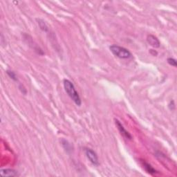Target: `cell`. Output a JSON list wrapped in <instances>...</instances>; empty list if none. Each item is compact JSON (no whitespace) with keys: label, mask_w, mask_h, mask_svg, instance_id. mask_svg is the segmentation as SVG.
I'll use <instances>...</instances> for the list:
<instances>
[{"label":"cell","mask_w":177,"mask_h":177,"mask_svg":"<svg viewBox=\"0 0 177 177\" xmlns=\"http://www.w3.org/2000/svg\"><path fill=\"white\" fill-rule=\"evenodd\" d=\"M61 143L63 148L64 149L65 151H66L67 153H70V152H72V146L68 141H67V140L65 139H62V140Z\"/></svg>","instance_id":"ba28073f"},{"label":"cell","mask_w":177,"mask_h":177,"mask_svg":"<svg viewBox=\"0 0 177 177\" xmlns=\"http://www.w3.org/2000/svg\"><path fill=\"white\" fill-rule=\"evenodd\" d=\"M84 153H85L86 158H88V160L91 164H93L94 166H98L100 165L98 156L93 150L90 148H85L84 149Z\"/></svg>","instance_id":"3957f363"},{"label":"cell","mask_w":177,"mask_h":177,"mask_svg":"<svg viewBox=\"0 0 177 177\" xmlns=\"http://www.w3.org/2000/svg\"><path fill=\"white\" fill-rule=\"evenodd\" d=\"M167 63L169 64V65H171V66L174 67H177V62H176V60H175L174 58H167Z\"/></svg>","instance_id":"8fae6325"},{"label":"cell","mask_w":177,"mask_h":177,"mask_svg":"<svg viewBox=\"0 0 177 177\" xmlns=\"http://www.w3.org/2000/svg\"><path fill=\"white\" fill-rule=\"evenodd\" d=\"M19 89L20 90V91L22 92L23 94H24V95L26 94V92H27V91H26V89H25V87H24V86L22 85V84H19Z\"/></svg>","instance_id":"7c38bea8"},{"label":"cell","mask_w":177,"mask_h":177,"mask_svg":"<svg viewBox=\"0 0 177 177\" xmlns=\"http://www.w3.org/2000/svg\"><path fill=\"white\" fill-rule=\"evenodd\" d=\"M150 54H151L152 56H156L157 54H158L157 51H156L155 50H154V49H150Z\"/></svg>","instance_id":"4fadbf2b"},{"label":"cell","mask_w":177,"mask_h":177,"mask_svg":"<svg viewBox=\"0 0 177 177\" xmlns=\"http://www.w3.org/2000/svg\"><path fill=\"white\" fill-rule=\"evenodd\" d=\"M115 123H116V127H117L118 131L120 132V134H121V135L123 136L124 138H125V139H128V140L132 139V136L131 135L130 132H127V131L125 130V127H124V126L122 125V123H120L119 120L116 119L115 120Z\"/></svg>","instance_id":"277c9868"},{"label":"cell","mask_w":177,"mask_h":177,"mask_svg":"<svg viewBox=\"0 0 177 177\" xmlns=\"http://www.w3.org/2000/svg\"><path fill=\"white\" fill-rule=\"evenodd\" d=\"M63 85L67 95L73 100L74 103L77 106H78V107L81 106V104H82L81 98L80 97L78 91H76L75 86H74V84L72 83V82H71L69 80L64 79L63 80Z\"/></svg>","instance_id":"6da1fadb"},{"label":"cell","mask_w":177,"mask_h":177,"mask_svg":"<svg viewBox=\"0 0 177 177\" xmlns=\"http://www.w3.org/2000/svg\"><path fill=\"white\" fill-rule=\"evenodd\" d=\"M109 49L114 56L120 59H129L132 56V54L128 49L125 47H120V46L116 45V44L110 46Z\"/></svg>","instance_id":"7a4b0ae2"},{"label":"cell","mask_w":177,"mask_h":177,"mask_svg":"<svg viewBox=\"0 0 177 177\" xmlns=\"http://www.w3.org/2000/svg\"><path fill=\"white\" fill-rule=\"evenodd\" d=\"M0 174L3 177H13L19 176L18 172L13 169H1Z\"/></svg>","instance_id":"5b68a950"},{"label":"cell","mask_w":177,"mask_h":177,"mask_svg":"<svg viewBox=\"0 0 177 177\" xmlns=\"http://www.w3.org/2000/svg\"><path fill=\"white\" fill-rule=\"evenodd\" d=\"M38 25L40 26V29H41L42 31H43L44 32H47V33L49 31V28H48V26L47 25V24H46L45 22H44V20L39 19H38Z\"/></svg>","instance_id":"9c48e42d"},{"label":"cell","mask_w":177,"mask_h":177,"mask_svg":"<svg viewBox=\"0 0 177 177\" xmlns=\"http://www.w3.org/2000/svg\"><path fill=\"white\" fill-rule=\"evenodd\" d=\"M6 73H7V75L9 76L10 78L13 80L15 81V82H17V81L18 80V79H17V75H16V73L14 71H13L7 70L6 71Z\"/></svg>","instance_id":"30bf717a"},{"label":"cell","mask_w":177,"mask_h":177,"mask_svg":"<svg viewBox=\"0 0 177 177\" xmlns=\"http://www.w3.org/2000/svg\"><path fill=\"white\" fill-rule=\"evenodd\" d=\"M143 167H144V169H145V171L147 172H148L149 174H154L157 173V171L154 168L152 167L151 165L148 163L143 161Z\"/></svg>","instance_id":"52a82bcc"},{"label":"cell","mask_w":177,"mask_h":177,"mask_svg":"<svg viewBox=\"0 0 177 177\" xmlns=\"http://www.w3.org/2000/svg\"><path fill=\"white\" fill-rule=\"evenodd\" d=\"M147 41L148 43L150 44V46H152L154 48H158L160 47L161 43L160 41L158 40V39L155 37L153 35H148V38H147Z\"/></svg>","instance_id":"8992f818"}]
</instances>
